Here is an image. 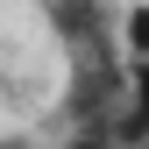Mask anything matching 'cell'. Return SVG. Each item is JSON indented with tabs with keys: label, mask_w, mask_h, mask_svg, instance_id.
<instances>
[{
	"label": "cell",
	"mask_w": 149,
	"mask_h": 149,
	"mask_svg": "<svg viewBox=\"0 0 149 149\" xmlns=\"http://www.w3.org/2000/svg\"><path fill=\"white\" fill-rule=\"evenodd\" d=\"M149 128V57H128V121L121 135H142Z\"/></svg>",
	"instance_id": "1"
},
{
	"label": "cell",
	"mask_w": 149,
	"mask_h": 149,
	"mask_svg": "<svg viewBox=\"0 0 149 149\" xmlns=\"http://www.w3.org/2000/svg\"><path fill=\"white\" fill-rule=\"evenodd\" d=\"M121 43H128V57H149V7L121 14Z\"/></svg>",
	"instance_id": "2"
}]
</instances>
